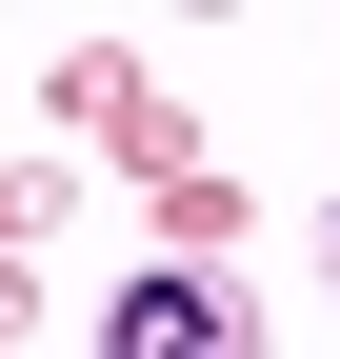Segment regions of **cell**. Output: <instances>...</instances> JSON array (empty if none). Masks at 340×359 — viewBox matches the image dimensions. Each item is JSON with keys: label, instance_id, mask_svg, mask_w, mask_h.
<instances>
[{"label": "cell", "instance_id": "1", "mask_svg": "<svg viewBox=\"0 0 340 359\" xmlns=\"http://www.w3.org/2000/svg\"><path fill=\"white\" fill-rule=\"evenodd\" d=\"M100 359H261V320H240V280H200V259H140V280L100 299Z\"/></svg>", "mask_w": 340, "mask_h": 359}]
</instances>
